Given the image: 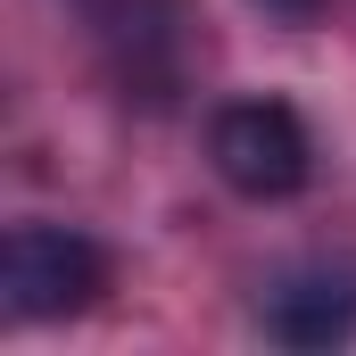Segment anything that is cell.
I'll use <instances>...</instances> for the list:
<instances>
[{"label": "cell", "mask_w": 356, "mask_h": 356, "mask_svg": "<svg viewBox=\"0 0 356 356\" xmlns=\"http://www.w3.org/2000/svg\"><path fill=\"white\" fill-rule=\"evenodd\" d=\"M108 282V257L67 224H17L0 249V298L17 323H50V315H83Z\"/></svg>", "instance_id": "obj_1"}, {"label": "cell", "mask_w": 356, "mask_h": 356, "mask_svg": "<svg viewBox=\"0 0 356 356\" xmlns=\"http://www.w3.org/2000/svg\"><path fill=\"white\" fill-rule=\"evenodd\" d=\"M266 323H273V340H290V348H332V340H348V323H356V290L340 273H290L273 290Z\"/></svg>", "instance_id": "obj_3"}, {"label": "cell", "mask_w": 356, "mask_h": 356, "mask_svg": "<svg viewBox=\"0 0 356 356\" xmlns=\"http://www.w3.org/2000/svg\"><path fill=\"white\" fill-rule=\"evenodd\" d=\"M207 158L241 199H290L315 175V141H307L298 108H282V99H232L207 133Z\"/></svg>", "instance_id": "obj_2"}, {"label": "cell", "mask_w": 356, "mask_h": 356, "mask_svg": "<svg viewBox=\"0 0 356 356\" xmlns=\"http://www.w3.org/2000/svg\"><path fill=\"white\" fill-rule=\"evenodd\" d=\"M282 8H290V17H307V0H282Z\"/></svg>", "instance_id": "obj_4"}]
</instances>
